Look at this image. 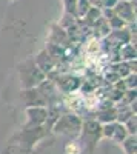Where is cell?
<instances>
[{"instance_id":"obj_1","label":"cell","mask_w":137,"mask_h":154,"mask_svg":"<svg viewBox=\"0 0 137 154\" xmlns=\"http://www.w3.org/2000/svg\"><path fill=\"white\" fill-rule=\"evenodd\" d=\"M65 151H66V154H79L80 152V149H79V146L76 143H69Z\"/></svg>"}]
</instances>
